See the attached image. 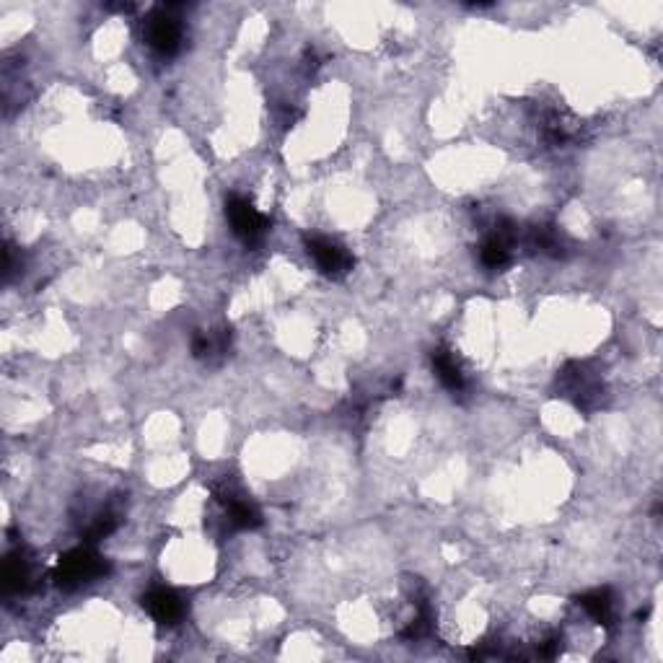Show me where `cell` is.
I'll list each match as a JSON object with an SVG mask.
<instances>
[{
	"label": "cell",
	"instance_id": "10",
	"mask_svg": "<svg viewBox=\"0 0 663 663\" xmlns=\"http://www.w3.org/2000/svg\"><path fill=\"white\" fill-rule=\"evenodd\" d=\"M6 591H21L29 581V570H26V560L21 555H11L6 560Z\"/></svg>",
	"mask_w": 663,
	"mask_h": 663
},
{
	"label": "cell",
	"instance_id": "5",
	"mask_svg": "<svg viewBox=\"0 0 663 663\" xmlns=\"http://www.w3.org/2000/svg\"><path fill=\"white\" fill-rule=\"evenodd\" d=\"M146 39L161 55H174L182 47V24L177 16H171L169 8H158L146 21Z\"/></svg>",
	"mask_w": 663,
	"mask_h": 663
},
{
	"label": "cell",
	"instance_id": "8",
	"mask_svg": "<svg viewBox=\"0 0 663 663\" xmlns=\"http://www.w3.org/2000/svg\"><path fill=\"white\" fill-rule=\"evenodd\" d=\"M578 607L586 609L591 617L599 622V625H609L614 614V599L609 594V588H596V591H588L578 599Z\"/></svg>",
	"mask_w": 663,
	"mask_h": 663
},
{
	"label": "cell",
	"instance_id": "9",
	"mask_svg": "<svg viewBox=\"0 0 663 663\" xmlns=\"http://www.w3.org/2000/svg\"><path fill=\"white\" fill-rule=\"evenodd\" d=\"M221 500L223 506H226L228 521L234 526H239V529H257V526L262 524L257 508H254L252 503H247V500L236 498V495H226V498Z\"/></svg>",
	"mask_w": 663,
	"mask_h": 663
},
{
	"label": "cell",
	"instance_id": "2",
	"mask_svg": "<svg viewBox=\"0 0 663 663\" xmlns=\"http://www.w3.org/2000/svg\"><path fill=\"white\" fill-rule=\"evenodd\" d=\"M226 218L228 223H231V228H234V234L239 236L244 244H257V241H262V236H265L267 228H270L267 215L259 213L247 197L241 195H231L226 200Z\"/></svg>",
	"mask_w": 663,
	"mask_h": 663
},
{
	"label": "cell",
	"instance_id": "7",
	"mask_svg": "<svg viewBox=\"0 0 663 663\" xmlns=\"http://www.w3.org/2000/svg\"><path fill=\"white\" fill-rule=\"evenodd\" d=\"M433 368H436L438 379H441V384L446 386L449 392L461 394L467 389V376H464V371H461V366L456 363V358L449 350H436V353H433Z\"/></svg>",
	"mask_w": 663,
	"mask_h": 663
},
{
	"label": "cell",
	"instance_id": "4",
	"mask_svg": "<svg viewBox=\"0 0 663 663\" xmlns=\"http://www.w3.org/2000/svg\"><path fill=\"white\" fill-rule=\"evenodd\" d=\"M562 397H570L578 407L591 410V407L601 405L604 397V384L594 371H588L586 366H570L568 371L562 373Z\"/></svg>",
	"mask_w": 663,
	"mask_h": 663
},
{
	"label": "cell",
	"instance_id": "3",
	"mask_svg": "<svg viewBox=\"0 0 663 663\" xmlns=\"http://www.w3.org/2000/svg\"><path fill=\"white\" fill-rule=\"evenodd\" d=\"M306 252L314 257L316 267L332 280L345 278L353 270V254L342 244H337V241L327 239V236H309L306 239Z\"/></svg>",
	"mask_w": 663,
	"mask_h": 663
},
{
	"label": "cell",
	"instance_id": "6",
	"mask_svg": "<svg viewBox=\"0 0 663 663\" xmlns=\"http://www.w3.org/2000/svg\"><path fill=\"white\" fill-rule=\"evenodd\" d=\"M143 607L148 609V614L156 619L158 625L166 627L179 625L184 617V601L179 599L174 591H169V588H153V591H148V594L143 596Z\"/></svg>",
	"mask_w": 663,
	"mask_h": 663
},
{
	"label": "cell",
	"instance_id": "1",
	"mask_svg": "<svg viewBox=\"0 0 663 663\" xmlns=\"http://www.w3.org/2000/svg\"><path fill=\"white\" fill-rule=\"evenodd\" d=\"M107 570V560L99 552H94L91 547H78L57 562L55 581L63 588H78L99 581L102 575H107Z\"/></svg>",
	"mask_w": 663,
	"mask_h": 663
}]
</instances>
